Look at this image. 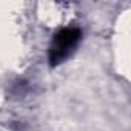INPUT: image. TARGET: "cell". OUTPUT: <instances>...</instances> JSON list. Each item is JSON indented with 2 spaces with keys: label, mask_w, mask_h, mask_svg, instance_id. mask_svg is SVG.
Listing matches in <instances>:
<instances>
[{
  "label": "cell",
  "mask_w": 131,
  "mask_h": 131,
  "mask_svg": "<svg viewBox=\"0 0 131 131\" xmlns=\"http://www.w3.org/2000/svg\"><path fill=\"white\" fill-rule=\"evenodd\" d=\"M82 39V31L77 26H65L60 28L51 40L49 45V52H48V60L51 67L63 63L77 48L79 42Z\"/></svg>",
  "instance_id": "1"
}]
</instances>
